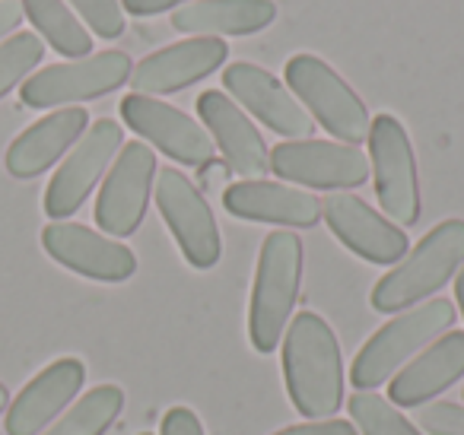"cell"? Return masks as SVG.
<instances>
[{
  "mask_svg": "<svg viewBox=\"0 0 464 435\" xmlns=\"http://www.w3.org/2000/svg\"><path fill=\"white\" fill-rule=\"evenodd\" d=\"M426 435H464V407L458 403H432L420 413Z\"/></svg>",
  "mask_w": 464,
  "mask_h": 435,
  "instance_id": "83f0119b",
  "label": "cell"
},
{
  "mask_svg": "<svg viewBox=\"0 0 464 435\" xmlns=\"http://www.w3.org/2000/svg\"><path fill=\"white\" fill-rule=\"evenodd\" d=\"M223 207L239 219L296 226V229H309L322 219V200L315 194L265 179L229 185L223 191Z\"/></svg>",
  "mask_w": 464,
  "mask_h": 435,
  "instance_id": "ac0fdd59",
  "label": "cell"
},
{
  "mask_svg": "<svg viewBox=\"0 0 464 435\" xmlns=\"http://www.w3.org/2000/svg\"><path fill=\"white\" fill-rule=\"evenodd\" d=\"M303 283V242L290 229L271 232L261 245L255 270L252 305H248V337L258 353H274L284 343L290 314Z\"/></svg>",
  "mask_w": 464,
  "mask_h": 435,
  "instance_id": "7a4b0ae2",
  "label": "cell"
},
{
  "mask_svg": "<svg viewBox=\"0 0 464 435\" xmlns=\"http://www.w3.org/2000/svg\"><path fill=\"white\" fill-rule=\"evenodd\" d=\"M286 83L290 92H296L299 102L331 137H337L347 147H356L369 137L366 102L353 92V86L315 54H293L286 61Z\"/></svg>",
  "mask_w": 464,
  "mask_h": 435,
  "instance_id": "5b68a950",
  "label": "cell"
},
{
  "mask_svg": "<svg viewBox=\"0 0 464 435\" xmlns=\"http://www.w3.org/2000/svg\"><path fill=\"white\" fill-rule=\"evenodd\" d=\"M271 172L284 181L318 191H347L369 179L362 150L331 140H284L271 150Z\"/></svg>",
  "mask_w": 464,
  "mask_h": 435,
  "instance_id": "30bf717a",
  "label": "cell"
},
{
  "mask_svg": "<svg viewBox=\"0 0 464 435\" xmlns=\"http://www.w3.org/2000/svg\"><path fill=\"white\" fill-rule=\"evenodd\" d=\"M26 20L35 26V33L48 42L64 58H90L92 39L86 26L71 14L64 0H20Z\"/></svg>",
  "mask_w": 464,
  "mask_h": 435,
  "instance_id": "603a6c76",
  "label": "cell"
},
{
  "mask_svg": "<svg viewBox=\"0 0 464 435\" xmlns=\"http://www.w3.org/2000/svg\"><path fill=\"white\" fill-rule=\"evenodd\" d=\"M121 147H124L121 124L111 121V118H99L73 143L71 156L61 162V169L48 181V191H45V213L54 223L73 217L83 207V200L92 194V188L99 185L102 172L111 166V160H115V153Z\"/></svg>",
  "mask_w": 464,
  "mask_h": 435,
  "instance_id": "9c48e42d",
  "label": "cell"
},
{
  "mask_svg": "<svg viewBox=\"0 0 464 435\" xmlns=\"http://www.w3.org/2000/svg\"><path fill=\"white\" fill-rule=\"evenodd\" d=\"M156 204L185 261L198 270H210L223 255V242H219L213 210L207 207L198 185H191L179 169H162L156 179Z\"/></svg>",
  "mask_w": 464,
  "mask_h": 435,
  "instance_id": "ba28073f",
  "label": "cell"
},
{
  "mask_svg": "<svg viewBox=\"0 0 464 435\" xmlns=\"http://www.w3.org/2000/svg\"><path fill=\"white\" fill-rule=\"evenodd\" d=\"M7 401H10L7 388H4V384H0V413H4V407H7Z\"/></svg>",
  "mask_w": 464,
  "mask_h": 435,
  "instance_id": "836d02e7",
  "label": "cell"
},
{
  "mask_svg": "<svg viewBox=\"0 0 464 435\" xmlns=\"http://www.w3.org/2000/svg\"><path fill=\"white\" fill-rule=\"evenodd\" d=\"M86 382V365L73 356H64L42 369L7 413V435H39L67 403L77 397Z\"/></svg>",
  "mask_w": 464,
  "mask_h": 435,
  "instance_id": "d6986e66",
  "label": "cell"
},
{
  "mask_svg": "<svg viewBox=\"0 0 464 435\" xmlns=\"http://www.w3.org/2000/svg\"><path fill=\"white\" fill-rule=\"evenodd\" d=\"M322 217L331 226L337 238L347 245L353 255H360L369 264L392 267L407 255V236L404 229L375 213L366 200L356 194H328L322 200Z\"/></svg>",
  "mask_w": 464,
  "mask_h": 435,
  "instance_id": "5bb4252c",
  "label": "cell"
},
{
  "mask_svg": "<svg viewBox=\"0 0 464 435\" xmlns=\"http://www.w3.org/2000/svg\"><path fill=\"white\" fill-rule=\"evenodd\" d=\"M464 267V219L432 226L417 248L401 257L372 289L375 312H404L420 299L439 293Z\"/></svg>",
  "mask_w": 464,
  "mask_h": 435,
  "instance_id": "3957f363",
  "label": "cell"
},
{
  "mask_svg": "<svg viewBox=\"0 0 464 435\" xmlns=\"http://www.w3.org/2000/svg\"><path fill=\"white\" fill-rule=\"evenodd\" d=\"M124 407V391L118 384H99L86 391L73 410H67L45 435H102Z\"/></svg>",
  "mask_w": 464,
  "mask_h": 435,
  "instance_id": "cb8c5ba5",
  "label": "cell"
},
{
  "mask_svg": "<svg viewBox=\"0 0 464 435\" xmlns=\"http://www.w3.org/2000/svg\"><path fill=\"white\" fill-rule=\"evenodd\" d=\"M223 86L239 99L236 105L248 109L265 128H271L274 134L286 137V140H296V137H305L315 130V121H312L309 111L265 67L236 61V64H229L223 71Z\"/></svg>",
  "mask_w": 464,
  "mask_h": 435,
  "instance_id": "9a60e30c",
  "label": "cell"
},
{
  "mask_svg": "<svg viewBox=\"0 0 464 435\" xmlns=\"http://www.w3.org/2000/svg\"><path fill=\"white\" fill-rule=\"evenodd\" d=\"M130 58L124 52H99L90 58L67 61V64L42 67L23 83L20 99L29 109H58V105L86 102L105 92H115L130 80Z\"/></svg>",
  "mask_w": 464,
  "mask_h": 435,
  "instance_id": "52a82bcc",
  "label": "cell"
},
{
  "mask_svg": "<svg viewBox=\"0 0 464 435\" xmlns=\"http://www.w3.org/2000/svg\"><path fill=\"white\" fill-rule=\"evenodd\" d=\"M284 378L293 407L331 420L343 401V356L334 331L315 312H299L284 334Z\"/></svg>",
  "mask_w": 464,
  "mask_h": 435,
  "instance_id": "6da1fadb",
  "label": "cell"
},
{
  "mask_svg": "<svg viewBox=\"0 0 464 435\" xmlns=\"http://www.w3.org/2000/svg\"><path fill=\"white\" fill-rule=\"evenodd\" d=\"M175 4H181V0H121V7L130 16H156L162 10H172Z\"/></svg>",
  "mask_w": 464,
  "mask_h": 435,
  "instance_id": "1f68e13d",
  "label": "cell"
},
{
  "mask_svg": "<svg viewBox=\"0 0 464 435\" xmlns=\"http://www.w3.org/2000/svg\"><path fill=\"white\" fill-rule=\"evenodd\" d=\"M347 407L353 422L360 426V435H420L417 426L404 413H398L392 401L372 394V391H356Z\"/></svg>",
  "mask_w": 464,
  "mask_h": 435,
  "instance_id": "d4e9b609",
  "label": "cell"
},
{
  "mask_svg": "<svg viewBox=\"0 0 464 435\" xmlns=\"http://www.w3.org/2000/svg\"><path fill=\"white\" fill-rule=\"evenodd\" d=\"M369 172L375 198L388 219L413 226L420 219V181L411 137L394 115H375L369 124Z\"/></svg>",
  "mask_w": 464,
  "mask_h": 435,
  "instance_id": "8992f818",
  "label": "cell"
},
{
  "mask_svg": "<svg viewBox=\"0 0 464 435\" xmlns=\"http://www.w3.org/2000/svg\"><path fill=\"white\" fill-rule=\"evenodd\" d=\"M71 4L99 39H118L124 33L121 0H71Z\"/></svg>",
  "mask_w": 464,
  "mask_h": 435,
  "instance_id": "4316f807",
  "label": "cell"
},
{
  "mask_svg": "<svg viewBox=\"0 0 464 435\" xmlns=\"http://www.w3.org/2000/svg\"><path fill=\"white\" fill-rule=\"evenodd\" d=\"M23 4L20 0H0V39H7L10 33H16V26L23 23Z\"/></svg>",
  "mask_w": 464,
  "mask_h": 435,
  "instance_id": "4dcf8cb0",
  "label": "cell"
},
{
  "mask_svg": "<svg viewBox=\"0 0 464 435\" xmlns=\"http://www.w3.org/2000/svg\"><path fill=\"white\" fill-rule=\"evenodd\" d=\"M160 435H204L198 413L191 407H172L162 416V432Z\"/></svg>",
  "mask_w": 464,
  "mask_h": 435,
  "instance_id": "f1b7e54d",
  "label": "cell"
},
{
  "mask_svg": "<svg viewBox=\"0 0 464 435\" xmlns=\"http://www.w3.org/2000/svg\"><path fill=\"white\" fill-rule=\"evenodd\" d=\"M86 124H90L86 109H61L45 115L7 147V160H4L7 172L14 179H35L48 172L86 134Z\"/></svg>",
  "mask_w": 464,
  "mask_h": 435,
  "instance_id": "ffe728a7",
  "label": "cell"
},
{
  "mask_svg": "<svg viewBox=\"0 0 464 435\" xmlns=\"http://www.w3.org/2000/svg\"><path fill=\"white\" fill-rule=\"evenodd\" d=\"M464 375V331H449L392 378L394 407H420Z\"/></svg>",
  "mask_w": 464,
  "mask_h": 435,
  "instance_id": "44dd1931",
  "label": "cell"
},
{
  "mask_svg": "<svg viewBox=\"0 0 464 435\" xmlns=\"http://www.w3.org/2000/svg\"><path fill=\"white\" fill-rule=\"evenodd\" d=\"M121 118L137 137L153 143L181 166L204 169L207 162H213V137L194 118L162 99L130 92L121 99Z\"/></svg>",
  "mask_w": 464,
  "mask_h": 435,
  "instance_id": "7c38bea8",
  "label": "cell"
},
{
  "mask_svg": "<svg viewBox=\"0 0 464 435\" xmlns=\"http://www.w3.org/2000/svg\"><path fill=\"white\" fill-rule=\"evenodd\" d=\"M455 324V305L449 299H430L413 312H401L385 327L366 340L350 365V382L360 391H372L385 384L407 359L423 346L436 343Z\"/></svg>",
  "mask_w": 464,
  "mask_h": 435,
  "instance_id": "277c9868",
  "label": "cell"
},
{
  "mask_svg": "<svg viewBox=\"0 0 464 435\" xmlns=\"http://www.w3.org/2000/svg\"><path fill=\"white\" fill-rule=\"evenodd\" d=\"M277 20L274 0H194L172 14V29L194 39L255 35Z\"/></svg>",
  "mask_w": 464,
  "mask_h": 435,
  "instance_id": "7402d4cb",
  "label": "cell"
},
{
  "mask_svg": "<svg viewBox=\"0 0 464 435\" xmlns=\"http://www.w3.org/2000/svg\"><path fill=\"white\" fill-rule=\"evenodd\" d=\"M42 248L80 276H90L99 283H124L134 276L137 257L128 245L115 242L109 236L86 229L80 223H48L42 229Z\"/></svg>",
  "mask_w": 464,
  "mask_h": 435,
  "instance_id": "4fadbf2b",
  "label": "cell"
},
{
  "mask_svg": "<svg viewBox=\"0 0 464 435\" xmlns=\"http://www.w3.org/2000/svg\"><path fill=\"white\" fill-rule=\"evenodd\" d=\"M156 179V156L147 143L130 140L121 147L96 200V223L105 236H134L147 217L150 188Z\"/></svg>",
  "mask_w": 464,
  "mask_h": 435,
  "instance_id": "8fae6325",
  "label": "cell"
},
{
  "mask_svg": "<svg viewBox=\"0 0 464 435\" xmlns=\"http://www.w3.org/2000/svg\"><path fill=\"white\" fill-rule=\"evenodd\" d=\"M455 299L461 305V314H464V267L458 270V280H455Z\"/></svg>",
  "mask_w": 464,
  "mask_h": 435,
  "instance_id": "d6a6232c",
  "label": "cell"
},
{
  "mask_svg": "<svg viewBox=\"0 0 464 435\" xmlns=\"http://www.w3.org/2000/svg\"><path fill=\"white\" fill-rule=\"evenodd\" d=\"M198 115L204 118L207 130L217 140L226 169L242 175L246 181L261 179L271 172V150L265 147V137L252 124V118L232 102L226 92L207 90L198 99Z\"/></svg>",
  "mask_w": 464,
  "mask_h": 435,
  "instance_id": "e0dca14e",
  "label": "cell"
},
{
  "mask_svg": "<svg viewBox=\"0 0 464 435\" xmlns=\"http://www.w3.org/2000/svg\"><path fill=\"white\" fill-rule=\"evenodd\" d=\"M45 58V42L35 33H16L7 42H0V99L14 86L26 83L29 71L39 67Z\"/></svg>",
  "mask_w": 464,
  "mask_h": 435,
  "instance_id": "484cf974",
  "label": "cell"
},
{
  "mask_svg": "<svg viewBox=\"0 0 464 435\" xmlns=\"http://www.w3.org/2000/svg\"><path fill=\"white\" fill-rule=\"evenodd\" d=\"M274 435H360V432H356V426L347 420H312V422H303V426L280 429V432H274Z\"/></svg>",
  "mask_w": 464,
  "mask_h": 435,
  "instance_id": "f546056e",
  "label": "cell"
},
{
  "mask_svg": "<svg viewBox=\"0 0 464 435\" xmlns=\"http://www.w3.org/2000/svg\"><path fill=\"white\" fill-rule=\"evenodd\" d=\"M226 54H229V48L219 39L175 42V45L160 48L150 58H143L130 71V90L137 96H153V99L179 92L185 86L198 83V80L210 77L217 67H223Z\"/></svg>",
  "mask_w": 464,
  "mask_h": 435,
  "instance_id": "2e32d148",
  "label": "cell"
}]
</instances>
